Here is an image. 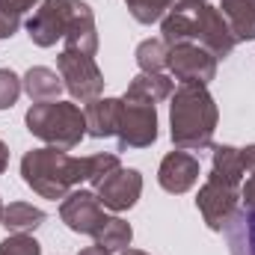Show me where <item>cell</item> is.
Masks as SVG:
<instances>
[{
    "label": "cell",
    "instance_id": "obj_1",
    "mask_svg": "<svg viewBox=\"0 0 255 255\" xmlns=\"http://www.w3.org/2000/svg\"><path fill=\"white\" fill-rule=\"evenodd\" d=\"M220 122V110L208 86L178 83L169 98V136L175 148L205 151L214 145V130Z\"/></svg>",
    "mask_w": 255,
    "mask_h": 255
},
{
    "label": "cell",
    "instance_id": "obj_2",
    "mask_svg": "<svg viewBox=\"0 0 255 255\" xmlns=\"http://www.w3.org/2000/svg\"><path fill=\"white\" fill-rule=\"evenodd\" d=\"M21 178L36 196L63 202L80 181H86V160L71 157L65 148H54V145L30 148L21 157Z\"/></svg>",
    "mask_w": 255,
    "mask_h": 255
},
{
    "label": "cell",
    "instance_id": "obj_3",
    "mask_svg": "<svg viewBox=\"0 0 255 255\" xmlns=\"http://www.w3.org/2000/svg\"><path fill=\"white\" fill-rule=\"evenodd\" d=\"M24 125L33 136L54 148H77L86 136V116L74 101H39L27 110Z\"/></svg>",
    "mask_w": 255,
    "mask_h": 255
},
{
    "label": "cell",
    "instance_id": "obj_4",
    "mask_svg": "<svg viewBox=\"0 0 255 255\" xmlns=\"http://www.w3.org/2000/svg\"><path fill=\"white\" fill-rule=\"evenodd\" d=\"M57 71L63 77V86H65V92L71 95V101L89 104V101L104 95V71L98 68L95 57L63 51L57 57Z\"/></svg>",
    "mask_w": 255,
    "mask_h": 255
},
{
    "label": "cell",
    "instance_id": "obj_5",
    "mask_svg": "<svg viewBox=\"0 0 255 255\" xmlns=\"http://www.w3.org/2000/svg\"><path fill=\"white\" fill-rule=\"evenodd\" d=\"M196 208L205 220V226L211 232H226V226L232 223V217L238 214L241 208V187H232L226 184L223 178L217 175H208V181L199 187L196 193Z\"/></svg>",
    "mask_w": 255,
    "mask_h": 255
},
{
    "label": "cell",
    "instance_id": "obj_6",
    "mask_svg": "<svg viewBox=\"0 0 255 255\" xmlns=\"http://www.w3.org/2000/svg\"><path fill=\"white\" fill-rule=\"evenodd\" d=\"M193 42L202 45L217 63L226 60V57H232V51L238 45V39H235L226 15L217 6H208V3H202V6L193 9Z\"/></svg>",
    "mask_w": 255,
    "mask_h": 255
},
{
    "label": "cell",
    "instance_id": "obj_7",
    "mask_svg": "<svg viewBox=\"0 0 255 255\" xmlns=\"http://www.w3.org/2000/svg\"><path fill=\"white\" fill-rule=\"evenodd\" d=\"M119 151L128 148H148L157 139V107L148 101L122 98V119H119Z\"/></svg>",
    "mask_w": 255,
    "mask_h": 255
},
{
    "label": "cell",
    "instance_id": "obj_8",
    "mask_svg": "<svg viewBox=\"0 0 255 255\" xmlns=\"http://www.w3.org/2000/svg\"><path fill=\"white\" fill-rule=\"evenodd\" d=\"M166 68L169 77L178 83H202L208 86L217 77V60L196 42H184V45H172L166 54Z\"/></svg>",
    "mask_w": 255,
    "mask_h": 255
},
{
    "label": "cell",
    "instance_id": "obj_9",
    "mask_svg": "<svg viewBox=\"0 0 255 255\" xmlns=\"http://www.w3.org/2000/svg\"><path fill=\"white\" fill-rule=\"evenodd\" d=\"M60 220H63L74 235H89V238H95V232L104 226L107 214H104V205L98 202L95 190H80V187H74V190L60 202Z\"/></svg>",
    "mask_w": 255,
    "mask_h": 255
},
{
    "label": "cell",
    "instance_id": "obj_10",
    "mask_svg": "<svg viewBox=\"0 0 255 255\" xmlns=\"http://www.w3.org/2000/svg\"><path fill=\"white\" fill-rule=\"evenodd\" d=\"M68 27V0H42L27 18V36L39 48H54L65 39Z\"/></svg>",
    "mask_w": 255,
    "mask_h": 255
},
{
    "label": "cell",
    "instance_id": "obj_11",
    "mask_svg": "<svg viewBox=\"0 0 255 255\" xmlns=\"http://www.w3.org/2000/svg\"><path fill=\"white\" fill-rule=\"evenodd\" d=\"M95 196L98 202L113 211V214H122V211H130L139 196H142V172L139 169H128V166H119L116 172H110L98 187H95Z\"/></svg>",
    "mask_w": 255,
    "mask_h": 255
},
{
    "label": "cell",
    "instance_id": "obj_12",
    "mask_svg": "<svg viewBox=\"0 0 255 255\" xmlns=\"http://www.w3.org/2000/svg\"><path fill=\"white\" fill-rule=\"evenodd\" d=\"M65 51L95 57L98 54V27L95 12L86 0H68V27H65Z\"/></svg>",
    "mask_w": 255,
    "mask_h": 255
},
{
    "label": "cell",
    "instance_id": "obj_13",
    "mask_svg": "<svg viewBox=\"0 0 255 255\" xmlns=\"http://www.w3.org/2000/svg\"><path fill=\"white\" fill-rule=\"evenodd\" d=\"M199 175H202L199 157L193 151H184V148L169 151L160 160V166H157V184L166 193H172V196H181V193L193 190Z\"/></svg>",
    "mask_w": 255,
    "mask_h": 255
},
{
    "label": "cell",
    "instance_id": "obj_14",
    "mask_svg": "<svg viewBox=\"0 0 255 255\" xmlns=\"http://www.w3.org/2000/svg\"><path fill=\"white\" fill-rule=\"evenodd\" d=\"M83 116H86V136H95V139L116 136L119 119H122V98H104L101 95L83 107Z\"/></svg>",
    "mask_w": 255,
    "mask_h": 255
},
{
    "label": "cell",
    "instance_id": "obj_15",
    "mask_svg": "<svg viewBox=\"0 0 255 255\" xmlns=\"http://www.w3.org/2000/svg\"><path fill=\"white\" fill-rule=\"evenodd\" d=\"M175 92V80L163 71H139L130 83L122 98H133V101H148V104H160L169 101Z\"/></svg>",
    "mask_w": 255,
    "mask_h": 255
},
{
    "label": "cell",
    "instance_id": "obj_16",
    "mask_svg": "<svg viewBox=\"0 0 255 255\" xmlns=\"http://www.w3.org/2000/svg\"><path fill=\"white\" fill-rule=\"evenodd\" d=\"M42 223H45V211L30 205V202H9V205H3L0 226L9 235H33Z\"/></svg>",
    "mask_w": 255,
    "mask_h": 255
},
{
    "label": "cell",
    "instance_id": "obj_17",
    "mask_svg": "<svg viewBox=\"0 0 255 255\" xmlns=\"http://www.w3.org/2000/svg\"><path fill=\"white\" fill-rule=\"evenodd\" d=\"M223 235L232 255H255V211L238 208V214L232 217Z\"/></svg>",
    "mask_w": 255,
    "mask_h": 255
},
{
    "label": "cell",
    "instance_id": "obj_18",
    "mask_svg": "<svg viewBox=\"0 0 255 255\" xmlns=\"http://www.w3.org/2000/svg\"><path fill=\"white\" fill-rule=\"evenodd\" d=\"M21 80H24V92L30 95L33 104H39V101H57L60 92L65 89L63 77L54 68H45V65H33Z\"/></svg>",
    "mask_w": 255,
    "mask_h": 255
},
{
    "label": "cell",
    "instance_id": "obj_19",
    "mask_svg": "<svg viewBox=\"0 0 255 255\" xmlns=\"http://www.w3.org/2000/svg\"><path fill=\"white\" fill-rule=\"evenodd\" d=\"M238 42H255V0H220L217 6Z\"/></svg>",
    "mask_w": 255,
    "mask_h": 255
},
{
    "label": "cell",
    "instance_id": "obj_20",
    "mask_svg": "<svg viewBox=\"0 0 255 255\" xmlns=\"http://www.w3.org/2000/svg\"><path fill=\"white\" fill-rule=\"evenodd\" d=\"M214 148V157H211V175H217V178H223L226 184H232V187H241L244 184V157H241V148L238 145H226V142H220V145H211Z\"/></svg>",
    "mask_w": 255,
    "mask_h": 255
},
{
    "label": "cell",
    "instance_id": "obj_21",
    "mask_svg": "<svg viewBox=\"0 0 255 255\" xmlns=\"http://www.w3.org/2000/svg\"><path fill=\"white\" fill-rule=\"evenodd\" d=\"M160 39L166 48L193 42V9H169L160 18Z\"/></svg>",
    "mask_w": 255,
    "mask_h": 255
},
{
    "label": "cell",
    "instance_id": "obj_22",
    "mask_svg": "<svg viewBox=\"0 0 255 255\" xmlns=\"http://www.w3.org/2000/svg\"><path fill=\"white\" fill-rule=\"evenodd\" d=\"M130 241H133V229L122 217H107L104 226L95 232V244L104 247L107 253H125L130 247Z\"/></svg>",
    "mask_w": 255,
    "mask_h": 255
},
{
    "label": "cell",
    "instance_id": "obj_23",
    "mask_svg": "<svg viewBox=\"0 0 255 255\" xmlns=\"http://www.w3.org/2000/svg\"><path fill=\"white\" fill-rule=\"evenodd\" d=\"M39 3L42 0H0V39H12L21 27V18Z\"/></svg>",
    "mask_w": 255,
    "mask_h": 255
},
{
    "label": "cell",
    "instance_id": "obj_24",
    "mask_svg": "<svg viewBox=\"0 0 255 255\" xmlns=\"http://www.w3.org/2000/svg\"><path fill=\"white\" fill-rule=\"evenodd\" d=\"M166 54L169 48L163 45V39H145L136 45V65L139 71H163L166 68Z\"/></svg>",
    "mask_w": 255,
    "mask_h": 255
},
{
    "label": "cell",
    "instance_id": "obj_25",
    "mask_svg": "<svg viewBox=\"0 0 255 255\" xmlns=\"http://www.w3.org/2000/svg\"><path fill=\"white\" fill-rule=\"evenodd\" d=\"M86 160V181L92 184V187H98L110 172H116L119 166H122V160H119V154L116 151H98V154H86L83 157Z\"/></svg>",
    "mask_w": 255,
    "mask_h": 255
},
{
    "label": "cell",
    "instance_id": "obj_26",
    "mask_svg": "<svg viewBox=\"0 0 255 255\" xmlns=\"http://www.w3.org/2000/svg\"><path fill=\"white\" fill-rule=\"evenodd\" d=\"M175 0H125L128 12L136 24H157L169 9H172Z\"/></svg>",
    "mask_w": 255,
    "mask_h": 255
},
{
    "label": "cell",
    "instance_id": "obj_27",
    "mask_svg": "<svg viewBox=\"0 0 255 255\" xmlns=\"http://www.w3.org/2000/svg\"><path fill=\"white\" fill-rule=\"evenodd\" d=\"M24 92V80L12 68H0V110H9Z\"/></svg>",
    "mask_w": 255,
    "mask_h": 255
},
{
    "label": "cell",
    "instance_id": "obj_28",
    "mask_svg": "<svg viewBox=\"0 0 255 255\" xmlns=\"http://www.w3.org/2000/svg\"><path fill=\"white\" fill-rule=\"evenodd\" d=\"M0 255H42V244L33 235H9L0 241Z\"/></svg>",
    "mask_w": 255,
    "mask_h": 255
},
{
    "label": "cell",
    "instance_id": "obj_29",
    "mask_svg": "<svg viewBox=\"0 0 255 255\" xmlns=\"http://www.w3.org/2000/svg\"><path fill=\"white\" fill-rule=\"evenodd\" d=\"M241 202L247 211H255V175H250L244 184H241Z\"/></svg>",
    "mask_w": 255,
    "mask_h": 255
},
{
    "label": "cell",
    "instance_id": "obj_30",
    "mask_svg": "<svg viewBox=\"0 0 255 255\" xmlns=\"http://www.w3.org/2000/svg\"><path fill=\"white\" fill-rule=\"evenodd\" d=\"M241 157H244V172L247 175H255V142L241 148Z\"/></svg>",
    "mask_w": 255,
    "mask_h": 255
},
{
    "label": "cell",
    "instance_id": "obj_31",
    "mask_svg": "<svg viewBox=\"0 0 255 255\" xmlns=\"http://www.w3.org/2000/svg\"><path fill=\"white\" fill-rule=\"evenodd\" d=\"M6 166H9V145L0 139V175L6 172Z\"/></svg>",
    "mask_w": 255,
    "mask_h": 255
},
{
    "label": "cell",
    "instance_id": "obj_32",
    "mask_svg": "<svg viewBox=\"0 0 255 255\" xmlns=\"http://www.w3.org/2000/svg\"><path fill=\"white\" fill-rule=\"evenodd\" d=\"M202 3H208V0H175L172 9H196V6H202Z\"/></svg>",
    "mask_w": 255,
    "mask_h": 255
},
{
    "label": "cell",
    "instance_id": "obj_33",
    "mask_svg": "<svg viewBox=\"0 0 255 255\" xmlns=\"http://www.w3.org/2000/svg\"><path fill=\"white\" fill-rule=\"evenodd\" d=\"M77 255H110V253H107L104 247H98V244H95V247H86V250H80Z\"/></svg>",
    "mask_w": 255,
    "mask_h": 255
},
{
    "label": "cell",
    "instance_id": "obj_34",
    "mask_svg": "<svg viewBox=\"0 0 255 255\" xmlns=\"http://www.w3.org/2000/svg\"><path fill=\"white\" fill-rule=\"evenodd\" d=\"M119 255H148V253H145V250H130V247H128L125 253H119Z\"/></svg>",
    "mask_w": 255,
    "mask_h": 255
},
{
    "label": "cell",
    "instance_id": "obj_35",
    "mask_svg": "<svg viewBox=\"0 0 255 255\" xmlns=\"http://www.w3.org/2000/svg\"><path fill=\"white\" fill-rule=\"evenodd\" d=\"M0 214H3V199H0Z\"/></svg>",
    "mask_w": 255,
    "mask_h": 255
}]
</instances>
